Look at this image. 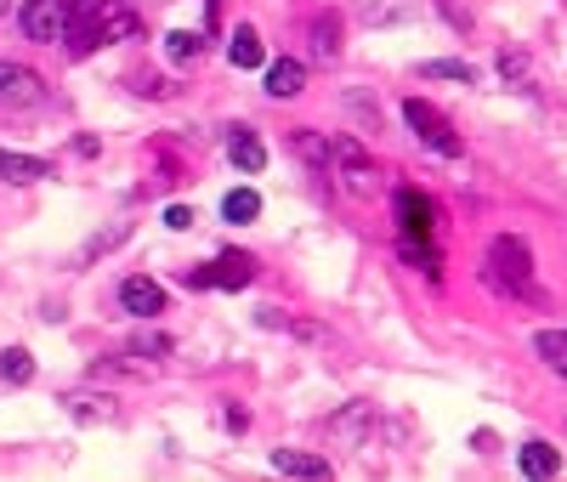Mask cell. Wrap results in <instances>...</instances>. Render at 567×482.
Here are the masks:
<instances>
[{
  "mask_svg": "<svg viewBox=\"0 0 567 482\" xmlns=\"http://www.w3.org/2000/svg\"><path fill=\"white\" fill-rule=\"evenodd\" d=\"M222 216H227V221H256V216H261V199H256L250 187H233L227 199H222Z\"/></svg>",
  "mask_w": 567,
  "mask_h": 482,
  "instance_id": "44dd1931",
  "label": "cell"
},
{
  "mask_svg": "<svg viewBox=\"0 0 567 482\" xmlns=\"http://www.w3.org/2000/svg\"><path fill=\"white\" fill-rule=\"evenodd\" d=\"M522 471H528V477H556V471H562V455H556L551 443L533 437V443H522Z\"/></svg>",
  "mask_w": 567,
  "mask_h": 482,
  "instance_id": "5bb4252c",
  "label": "cell"
},
{
  "mask_svg": "<svg viewBox=\"0 0 567 482\" xmlns=\"http://www.w3.org/2000/svg\"><path fill=\"white\" fill-rule=\"evenodd\" d=\"M488 267H494V284L511 289V296H528V301H545L540 289H533V255L517 233H499L488 244Z\"/></svg>",
  "mask_w": 567,
  "mask_h": 482,
  "instance_id": "7a4b0ae2",
  "label": "cell"
},
{
  "mask_svg": "<svg viewBox=\"0 0 567 482\" xmlns=\"http://www.w3.org/2000/svg\"><path fill=\"white\" fill-rule=\"evenodd\" d=\"M420 74H426V80H460V85H477V69H472V62H454V57H431V62H420Z\"/></svg>",
  "mask_w": 567,
  "mask_h": 482,
  "instance_id": "ac0fdd59",
  "label": "cell"
},
{
  "mask_svg": "<svg viewBox=\"0 0 567 482\" xmlns=\"http://www.w3.org/2000/svg\"><path fill=\"white\" fill-rule=\"evenodd\" d=\"M533 346H540V358L556 375H567V330H540V335H533Z\"/></svg>",
  "mask_w": 567,
  "mask_h": 482,
  "instance_id": "ffe728a7",
  "label": "cell"
},
{
  "mask_svg": "<svg viewBox=\"0 0 567 482\" xmlns=\"http://www.w3.org/2000/svg\"><path fill=\"white\" fill-rule=\"evenodd\" d=\"M120 301H125V312L154 318V312H165V289H159L154 278H125V284H120Z\"/></svg>",
  "mask_w": 567,
  "mask_h": 482,
  "instance_id": "9c48e42d",
  "label": "cell"
},
{
  "mask_svg": "<svg viewBox=\"0 0 567 482\" xmlns=\"http://www.w3.org/2000/svg\"><path fill=\"white\" fill-rule=\"evenodd\" d=\"M0 12H7V0H0Z\"/></svg>",
  "mask_w": 567,
  "mask_h": 482,
  "instance_id": "f1b7e54d",
  "label": "cell"
},
{
  "mask_svg": "<svg viewBox=\"0 0 567 482\" xmlns=\"http://www.w3.org/2000/svg\"><path fill=\"white\" fill-rule=\"evenodd\" d=\"M273 471L279 477H329V460L324 455H302V448H279Z\"/></svg>",
  "mask_w": 567,
  "mask_h": 482,
  "instance_id": "7c38bea8",
  "label": "cell"
},
{
  "mask_svg": "<svg viewBox=\"0 0 567 482\" xmlns=\"http://www.w3.org/2000/svg\"><path fill=\"white\" fill-rule=\"evenodd\" d=\"M75 414L80 421H97V414H114V409H109V398H75Z\"/></svg>",
  "mask_w": 567,
  "mask_h": 482,
  "instance_id": "d4e9b609",
  "label": "cell"
},
{
  "mask_svg": "<svg viewBox=\"0 0 567 482\" xmlns=\"http://www.w3.org/2000/svg\"><path fill=\"white\" fill-rule=\"evenodd\" d=\"M499 74H506L511 85H528V57L522 51H499Z\"/></svg>",
  "mask_w": 567,
  "mask_h": 482,
  "instance_id": "cb8c5ba5",
  "label": "cell"
},
{
  "mask_svg": "<svg viewBox=\"0 0 567 482\" xmlns=\"http://www.w3.org/2000/svg\"><path fill=\"white\" fill-rule=\"evenodd\" d=\"M295 148H302V159H313L318 171H329V148H324L313 131H295Z\"/></svg>",
  "mask_w": 567,
  "mask_h": 482,
  "instance_id": "603a6c76",
  "label": "cell"
},
{
  "mask_svg": "<svg viewBox=\"0 0 567 482\" xmlns=\"http://www.w3.org/2000/svg\"><path fill=\"white\" fill-rule=\"evenodd\" d=\"M472 443H477V455H494V448H499V437H494V432H477Z\"/></svg>",
  "mask_w": 567,
  "mask_h": 482,
  "instance_id": "83f0119b",
  "label": "cell"
},
{
  "mask_svg": "<svg viewBox=\"0 0 567 482\" xmlns=\"http://www.w3.org/2000/svg\"><path fill=\"white\" fill-rule=\"evenodd\" d=\"M205 273H211L216 289H245V284L256 278V255H245V250H222Z\"/></svg>",
  "mask_w": 567,
  "mask_h": 482,
  "instance_id": "ba28073f",
  "label": "cell"
},
{
  "mask_svg": "<svg viewBox=\"0 0 567 482\" xmlns=\"http://www.w3.org/2000/svg\"><path fill=\"white\" fill-rule=\"evenodd\" d=\"M0 176H7V182H41V176H52V165H46V159H35V153H0Z\"/></svg>",
  "mask_w": 567,
  "mask_h": 482,
  "instance_id": "4fadbf2b",
  "label": "cell"
},
{
  "mask_svg": "<svg viewBox=\"0 0 567 482\" xmlns=\"http://www.w3.org/2000/svg\"><path fill=\"white\" fill-rule=\"evenodd\" d=\"M143 23L125 0H69V23H63V46L75 57H91L97 46H114V41H137Z\"/></svg>",
  "mask_w": 567,
  "mask_h": 482,
  "instance_id": "6da1fadb",
  "label": "cell"
},
{
  "mask_svg": "<svg viewBox=\"0 0 567 482\" xmlns=\"http://www.w3.org/2000/svg\"><path fill=\"white\" fill-rule=\"evenodd\" d=\"M227 57H233V69H261V35H256L250 23H239V35H233Z\"/></svg>",
  "mask_w": 567,
  "mask_h": 482,
  "instance_id": "9a60e30c",
  "label": "cell"
},
{
  "mask_svg": "<svg viewBox=\"0 0 567 482\" xmlns=\"http://www.w3.org/2000/svg\"><path fill=\"white\" fill-rule=\"evenodd\" d=\"M23 35L29 41H41V46H57L63 41V23H69V0H23Z\"/></svg>",
  "mask_w": 567,
  "mask_h": 482,
  "instance_id": "277c9868",
  "label": "cell"
},
{
  "mask_svg": "<svg viewBox=\"0 0 567 482\" xmlns=\"http://www.w3.org/2000/svg\"><path fill=\"white\" fill-rule=\"evenodd\" d=\"M0 380H7V386H29V380H35V358H29L23 346H7V352H0Z\"/></svg>",
  "mask_w": 567,
  "mask_h": 482,
  "instance_id": "e0dca14e",
  "label": "cell"
},
{
  "mask_svg": "<svg viewBox=\"0 0 567 482\" xmlns=\"http://www.w3.org/2000/svg\"><path fill=\"white\" fill-rule=\"evenodd\" d=\"M397 228H404V239H431V228H438V210L420 187H397Z\"/></svg>",
  "mask_w": 567,
  "mask_h": 482,
  "instance_id": "8992f818",
  "label": "cell"
},
{
  "mask_svg": "<svg viewBox=\"0 0 567 482\" xmlns=\"http://www.w3.org/2000/svg\"><path fill=\"white\" fill-rule=\"evenodd\" d=\"M329 153H336V165H341V176H347L352 193H375V165H370V153H363L352 137H336V142H329Z\"/></svg>",
  "mask_w": 567,
  "mask_h": 482,
  "instance_id": "52a82bcc",
  "label": "cell"
},
{
  "mask_svg": "<svg viewBox=\"0 0 567 482\" xmlns=\"http://www.w3.org/2000/svg\"><path fill=\"white\" fill-rule=\"evenodd\" d=\"M131 352H171V341H165V335H137Z\"/></svg>",
  "mask_w": 567,
  "mask_h": 482,
  "instance_id": "4316f807",
  "label": "cell"
},
{
  "mask_svg": "<svg viewBox=\"0 0 567 482\" xmlns=\"http://www.w3.org/2000/svg\"><path fill=\"white\" fill-rule=\"evenodd\" d=\"M227 159L239 171H261L267 165V148H261V137L250 131V125H233V131H227Z\"/></svg>",
  "mask_w": 567,
  "mask_h": 482,
  "instance_id": "30bf717a",
  "label": "cell"
},
{
  "mask_svg": "<svg viewBox=\"0 0 567 482\" xmlns=\"http://www.w3.org/2000/svg\"><path fill=\"white\" fill-rule=\"evenodd\" d=\"M165 228L188 233V228H193V210H188V205H171V210H165Z\"/></svg>",
  "mask_w": 567,
  "mask_h": 482,
  "instance_id": "484cf974",
  "label": "cell"
},
{
  "mask_svg": "<svg viewBox=\"0 0 567 482\" xmlns=\"http://www.w3.org/2000/svg\"><path fill=\"white\" fill-rule=\"evenodd\" d=\"M267 91H273V96H302L307 91V69L295 57H279L273 69H267Z\"/></svg>",
  "mask_w": 567,
  "mask_h": 482,
  "instance_id": "8fae6325",
  "label": "cell"
},
{
  "mask_svg": "<svg viewBox=\"0 0 567 482\" xmlns=\"http://www.w3.org/2000/svg\"><path fill=\"white\" fill-rule=\"evenodd\" d=\"M404 262H409V267H420L426 278H438V273H443V255L431 250V239H404Z\"/></svg>",
  "mask_w": 567,
  "mask_h": 482,
  "instance_id": "d6986e66",
  "label": "cell"
},
{
  "mask_svg": "<svg viewBox=\"0 0 567 482\" xmlns=\"http://www.w3.org/2000/svg\"><path fill=\"white\" fill-rule=\"evenodd\" d=\"M404 119H409V131L426 142V148H438L443 159H460V137H454V125L431 108V103H420V96H409L404 103Z\"/></svg>",
  "mask_w": 567,
  "mask_h": 482,
  "instance_id": "3957f363",
  "label": "cell"
},
{
  "mask_svg": "<svg viewBox=\"0 0 567 482\" xmlns=\"http://www.w3.org/2000/svg\"><path fill=\"white\" fill-rule=\"evenodd\" d=\"M313 57H341V18L329 12V18H313Z\"/></svg>",
  "mask_w": 567,
  "mask_h": 482,
  "instance_id": "2e32d148",
  "label": "cell"
},
{
  "mask_svg": "<svg viewBox=\"0 0 567 482\" xmlns=\"http://www.w3.org/2000/svg\"><path fill=\"white\" fill-rule=\"evenodd\" d=\"M165 46H171V57H177V62H193L199 51H205V41H199V35H188V28H177V35L165 41Z\"/></svg>",
  "mask_w": 567,
  "mask_h": 482,
  "instance_id": "7402d4cb",
  "label": "cell"
},
{
  "mask_svg": "<svg viewBox=\"0 0 567 482\" xmlns=\"http://www.w3.org/2000/svg\"><path fill=\"white\" fill-rule=\"evenodd\" d=\"M46 96L41 74L23 69V62H0V108H35Z\"/></svg>",
  "mask_w": 567,
  "mask_h": 482,
  "instance_id": "5b68a950",
  "label": "cell"
}]
</instances>
